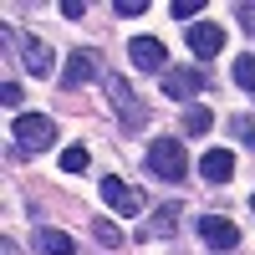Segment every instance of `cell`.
<instances>
[{"label":"cell","mask_w":255,"mask_h":255,"mask_svg":"<svg viewBox=\"0 0 255 255\" xmlns=\"http://www.w3.org/2000/svg\"><path fill=\"white\" fill-rule=\"evenodd\" d=\"M10 133H15V153H46L56 143V123L46 113H20Z\"/></svg>","instance_id":"6da1fadb"},{"label":"cell","mask_w":255,"mask_h":255,"mask_svg":"<svg viewBox=\"0 0 255 255\" xmlns=\"http://www.w3.org/2000/svg\"><path fill=\"white\" fill-rule=\"evenodd\" d=\"M148 174H153V179H168V184H179V179L189 174L184 143H174V138H153V143H148Z\"/></svg>","instance_id":"7a4b0ae2"},{"label":"cell","mask_w":255,"mask_h":255,"mask_svg":"<svg viewBox=\"0 0 255 255\" xmlns=\"http://www.w3.org/2000/svg\"><path fill=\"white\" fill-rule=\"evenodd\" d=\"M108 97H113L118 123L128 128V133L148 128V108H143V97H133V82H128V77H108Z\"/></svg>","instance_id":"3957f363"},{"label":"cell","mask_w":255,"mask_h":255,"mask_svg":"<svg viewBox=\"0 0 255 255\" xmlns=\"http://www.w3.org/2000/svg\"><path fill=\"white\" fill-rule=\"evenodd\" d=\"M97 194H102V204H108L113 215H143V204H148L138 189L123 184L118 174H102V179H97Z\"/></svg>","instance_id":"277c9868"},{"label":"cell","mask_w":255,"mask_h":255,"mask_svg":"<svg viewBox=\"0 0 255 255\" xmlns=\"http://www.w3.org/2000/svg\"><path fill=\"white\" fill-rule=\"evenodd\" d=\"M163 92L174 97V102H189V108H194V97L209 92V77L199 67H168L163 72Z\"/></svg>","instance_id":"5b68a950"},{"label":"cell","mask_w":255,"mask_h":255,"mask_svg":"<svg viewBox=\"0 0 255 255\" xmlns=\"http://www.w3.org/2000/svg\"><path fill=\"white\" fill-rule=\"evenodd\" d=\"M184 41H189V51H194L199 61H215L225 51V26H215V20H194Z\"/></svg>","instance_id":"8992f818"},{"label":"cell","mask_w":255,"mask_h":255,"mask_svg":"<svg viewBox=\"0 0 255 255\" xmlns=\"http://www.w3.org/2000/svg\"><path fill=\"white\" fill-rule=\"evenodd\" d=\"M97 72H102V61H97V51H92V46H87V51H72V56H67V67H61V87L77 92V87H87Z\"/></svg>","instance_id":"52a82bcc"},{"label":"cell","mask_w":255,"mask_h":255,"mask_svg":"<svg viewBox=\"0 0 255 255\" xmlns=\"http://www.w3.org/2000/svg\"><path fill=\"white\" fill-rule=\"evenodd\" d=\"M128 56H133V67H138V72H158V77L168 72V51H163V41H158V36H138L133 46H128Z\"/></svg>","instance_id":"ba28073f"},{"label":"cell","mask_w":255,"mask_h":255,"mask_svg":"<svg viewBox=\"0 0 255 255\" xmlns=\"http://www.w3.org/2000/svg\"><path fill=\"white\" fill-rule=\"evenodd\" d=\"M199 240L209 250H235L240 245V230H235V220H225V215H204L199 220Z\"/></svg>","instance_id":"9c48e42d"},{"label":"cell","mask_w":255,"mask_h":255,"mask_svg":"<svg viewBox=\"0 0 255 255\" xmlns=\"http://www.w3.org/2000/svg\"><path fill=\"white\" fill-rule=\"evenodd\" d=\"M199 174L209 184H230L235 179V153H230V148H209V153L199 158Z\"/></svg>","instance_id":"30bf717a"},{"label":"cell","mask_w":255,"mask_h":255,"mask_svg":"<svg viewBox=\"0 0 255 255\" xmlns=\"http://www.w3.org/2000/svg\"><path fill=\"white\" fill-rule=\"evenodd\" d=\"M20 61H26V72H31V77H51V67H56V56L41 46L36 36H20Z\"/></svg>","instance_id":"8fae6325"},{"label":"cell","mask_w":255,"mask_h":255,"mask_svg":"<svg viewBox=\"0 0 255 255\" xmlns=\"http://www.w3.org/2000/svg\"><path fill=\"white\" fill-rule=\"evenodd\" d=\"M36 250L41 255H77V240L67 235V230H46V225H41L36 230Z\"/></svg>","instance_id":"7c38bea8"},{"label":"cell","mask_w":255,"mask_h":255,"mask_svg":"<svg viewBox=\"0 0 255 255\" xmlns=\"http://www.w3.org/2000/svg\"><path fill=\"white\" fill-rule=\"evenodd\" d=\"M209 128H215V113H209V108H189V113H184V133H189V138H204Z\"/></svg>","instance_id":"4fadbf2b"},{"label":"cell","mask_w":255,"mask_h":255,"mask_svg":"<svg viewBox=\"0 0 255 255\" xmlns=\"http://www.w3.org/2000/svg\"><path fill=\"white\" fill-rule=\"evenodd\" d=\"M230 72H235V87L255 97V56H235V67H230Z\"/></svg>","instance_id":"5bb4252c"},{"label":"cell","mask_w":255,"mask_h":255,"mask_svg":"<svg viewBox=\"0 0 255 255\" xmlns=\"http://www.w3.org/2000/svg\"><path fill=\"white\" fill-rule=\"evenodd\" d=\"M82 168H87V148L67 143V148H61V174H82Z\"/></svg>","instance_id":"9a60e30c"},{"label":"cell","mask_w":255,"mask_h":255,"mask_svg":"<svg viewBox=\"0 0 255 255\" xmlns=\"http://www.w3.org/2000/svg\"><path fill=\"white\" fill-rule=\"evenodd\" d=\"M92 235H97L102 245H108V250H118V245H123V230H118L113 220H97V225H92Z\"/></svg>","instance_id":"2e32d148"},{"label":"cell","mask_w":255,"mask_h":255,"mask_svg":"<svg viewBox=\"0 0 255 255\" xmlns=\"http://www.w3.org/2000/svg\"><path fill=\"white\" fill-rule=\"evenodd\" d=\"M20 102H26V87H20V82H0V108H20Z\"/></svg>","instance_id":"e0dca14e"},{"label":"cell","mask_w":255,"mask_h":255,"mask_svg":"<svg viewBox=\"0 0 255 255\" xmlns=\"http://www.w3.org/2000/svg\"><path fill=\"white\" fill-rule=\"evenodd\" d=\"M199 10H204V0H174V5H168V15H174V20H189V26H194Z\"/></svg>","instance_id":"ac0fdd59"},{"label":"cell","mask_w":255,"mask_h":255,"mask_svg":"<svg viewBox=\"0 0 255 255\" xmlns=\"http://www.w3.org/2000/svg\"><path fill=\"white\" fill-rule=\"evenodd\" d=\"M174 230H179V209H174V204H163V209H158V220H153V235H174Z\"/></svg>","instance_id":"d6986e66"},{"label":"cell","mask_w":255,"mask_h":255,"mask_svg":"<svg viewBox=\"0 0 255 255\" xmlns=\"http://www.w3.org/2000/svg\"><path fill=\"white\" fill-rule=\"evenodd\" d=\"M230 133H235L250 153H255V123H250V118H230Z\"/></svg>","instance_id":"ffe728a7"},{"label":"cell","mask_w":255,"mask_h":255,"mask_svg":"<svg viewBox=\"0 0 255 255\" xmlns=\"http://www.w3.org/2000/svg\"><path fill=\"white\" fill-rule=\"evenodd\" d=\"M113 10L133 20V15H143V10H148V0H113Z\"/></svg>","instance_id":"44dd1931"},{"label":"cell","mask_w":255,"mask_h":255,"mask_svg":"<svg viewBox=\"0 0 255 255\" xmlns=\"http://www.w3.org/2000/svg\"><path fill=\"white\" fill-rule=\"evenodd\" d=\"M235 20H240V26L255 36V5H250V0H245V5H235Z\"/></svg>","instance_id":"7402d4cb"},{"label":"cell","mask_w":255,"mask_h":255,"mask_svg":"<svg viewBox=\"0 0 255 255\" xmlns=\"http://www.w3.org/2000/svg\"><path fill=\"white\" fill-rule=\"evenodd\" d=\"M61 15H67V20H82V15H87V5H82V0H61Z\"/></svg>","instance_id":"603a6c76"},{"label":"cell","mask_w":255,"mask_h":255,"mask_svg":"<svg viewBox=\"0 0 255 255\" xmlns=\"http://www.w3.org/2000/svg\"><path fill=\"white\" fill-rule=\"evenodd\" d=\"M250 215H255V194H250Z\"/></svg>","instance_id":"cb8c5ba5"}]
</instances>
